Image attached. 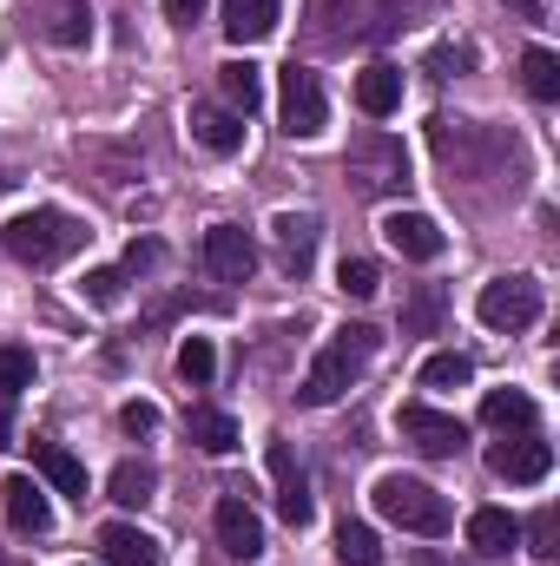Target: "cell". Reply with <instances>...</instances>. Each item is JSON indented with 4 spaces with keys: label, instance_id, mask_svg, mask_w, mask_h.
Instances as JSON below:
<instances>
[{
    "label": "cell",
    "instance_id": "obj_1",
    "mask_svg": "<svg viewBox=\"0 0 560 566\" xmlns=\"http://www.w3.org/2000/svg\"><path fill=\"white\" fill-rule=\"evenodd\" d=\"M376 349H383V336L370 329V323H343L323 349H317V363L303 369V382H297V402L303 409H330L370 363H376Z\"/></svg>",
    "mask_w": 560,
    "mask_h": 566
},
{
    "label": "cell",
    "instance_id": "obj_2",
    "mask_svg": "<svg viewBox=\"0 0 560 566\" xmlns=\"http://www.w3.org/2000/svg\"><path fill=\"white\" fill-rule=\"evenodd\" d=\"M86 238H93V231H86L80 218L53 211V205H40V211H20V218H7V231H0L7 258H20V264H33V271H53V264H66V258H73Z\"/></svg>",
    "mask_w": 560,
    "mask_h": 566
},
{
    "label": "cell",
    "instance_id": "obj_3",
    "mask_svg": "<svg viewBox=\"0 0 560 566\" xmlns=\"http://www.w3.org/2000/svg\"><path fill=\"white\" fill-rule=\"evenodd\" d=\"M370 501H376V514L390 521V527H403V534H422V541H442L448 527H455V514H448V501L416 481V474H383L376 488H370Z\"/></svg>",
    "mask_w": 560,
    "mask_h": 566
},
{
    "label": "cell",
    "instance_id": "obj_4",
    "mask_svg": "<svg viewBox=\"0 0 560 566\" xmlns=\"http://www.w3.org/2000/svg\"><path fill=\"white\" fill-rule=\"evenodd\" d=\"M278 113H283V133L290 139H317L330 126V99H323V80L310 66H283L278 73Z\"/></svg>",
    "mask_w": 560,
    "mask_h": 566
},
{
    "label": "cell",
    "instance_id": "obj_5",
    "mask_svg": "<svg viewBox=\"0 0 560 566\" xmlns=\"http://www.w3.org/2000/svg\"><path fill=\"white\" fill-rule=\"evenodd\" d=\"M475 316L488 323V329H528L535 316H541V283L535 277H495L481 283V296H475Z\"/></svg>",
    "mask_w": 560,
    "mask_h": 566
},
{
    "label": "cell",
    "instance_id": "obj_6",
    "mask_svg": "<svg viewBox=\"0 0 560 566\" xmlns=\"http://www.w3.org/2000/svg\"><path fill=\"white\" fill-rule=\"evenodd\" d=\"M403 441L422 448V454H462L468 422L448 416V409H428V402H403Z\"/></svg>",
    "mask_w": 560,
    "mask_h": 566
},
{
    "label": "cell",
    "instance_id": "obj_7",
    "mask_svg": "<svg viewBox=\"0 0 560 566\" xmlns=\"http://www.w3.org/2000/svg\"><path fill=\"white\" fill-rule=\"evenodd\" d=\"M265 468H271V481H278V514L290 521V527H310L317 501H310V481H303V468H297V454H290V441H283V434H271Z\"/></svg>",
    "mask_w": 560,
    "mask_h": 566
},
{
    "label": "cell",
    "instance_id": "obj_8",
    "mask_svg": "<svg viewBox=\"0 0 560 566\" xmlns=\"http://www.w3.org/2000/svg\"><path fill=\"white\" fill-rule=\"evenodd\" d=\"M205 271L218 283H245L258 271V244H251V231L245 224H211L205 231Z\"/></svg>",
    "mask_w": 560,
    "mask_h": 566
},
{
    "label": "cell",
    "instance_id": "obj_9",
    "mask_svg": "<svg viewBox=\"0 0 560 566\" xmlns=\"http://www.w3.org/2000/svg\"><path fill=\"white\" fill-rule=\"evenodd\" d=\"M488 468H495L501 481H515V488H535V481H548L554 448L535 441V434H515V441H495V448H488Z\"/></svg>",
    "mask_w": 560,
    "mask_h": 566
},
{
    "label": "cell",
    "instance_id": "obj_10",
    "mask_svg": "<svg viewBox=\"0 0 560 566\" xmlns=\"http://www.w3.org/2000/svg\"><path fill=\"white\" fill-rule=\"evenodd\" d=\"M211 534H218V547H225L231 560H258V554H265V521H258L238 494H225V501H218Z\"/></svg>",
    "mask_w": 560,
    "mask_h": 566
},
{
    "label": "cell",
    "instance_id": "obj_11",
    "mask_svg": "<svg viewBox=\"0 0 560 566\" xmlns=\"http://www.w3.org/2000/svg\"><path fill=\"white\" fill-rule=\"evenodd\" d=\"M383 238H390V251H403L409 264L442 258V224H435L428 211H390V218H383Z\"/></svg>",
    "mask_w": 560,
    "mask_h": 566
},
{
    "label": "cell",
    "instance_id": "obj_12",
    "mask_svg": "<svg viewBox=\"0 0 560 566\" xmlns=\"http://www.w3.org/2000/svg\"><path fill=\"white\" fill-rule=\"evenodd\" d=\"M271 231H278V258H283V271H290V277H303V271H310V258H317L323 218H317V211H283Z\"/></svg>",
    "mask_w": 560,
    "mask_h": 566
},
{
    "label": "cell",
    "instance_id": "obj_13",
    "mask_svg": "<svg viewBox=\"0 0 560 566\" xmlns=\"http://www.w3.org/2000/svg\"><path fill=\"white\" fill-rule=\"evenodd\" d=\"M7 521L20 527V534H46L53 527V501H46V488L33 481V474H7Z\"/></svg>",
    "mask_w": 560,
    "mask_h": 566
},
{
    "label": "cell",
    "instance_id": "obj_14",
    "mask_svg": "<svg viewBox=\"0 0 560 566\" xmlns=\"http://www.w3.org/2000/svg\"><path fill=\"white\" fill-rule=\"evenodd\" d=\"M158 541L145 534V527H133V521H106L100 527V560L106 566H158Z\"/></svg>",
    "mask_w": 560,
    "mask_h": 566
},
{
    "label": "cell",
    "instance_id": "obj_15",
    "mask_svg": "<svg viewBox=\"0 0 560 566\" xmlns=\"http://www.w3.org/2000/svg\"><path fill=\"white\" fill-rule=\"evenodd\" d=\"M468 547L488 554V560H501V554L521 547V521H515L508 507H475V514H468Z\"/></svg>",
    "mask_w": 560,
    "mask_h": 566
},
{
    "label": "cell",
    "instance_id": "obj_16",
    "mask_svg": "<svg viewBox=\"0 0 560 566\" xmlns=\"http://www.w3.org/2000/svg\"><path fill=\"white\" fill-rule=\"evenodd\" d=\"M278 20H283V0H231V7H225V33H231V46L271 40Z\"/></svg>",
    "mask_w": 560,
    "mask_h": 566
},
{
    "label": "cell",
    "instance_id": "obj_17",
    "mask_svg": "<svg viewBox=\"0 0 560 566\" xmlns=\"http://www.w3.org/2000/svg\"><path fill=\"white\" fill-rule=\"evenodd\" d=\"M33 468L53 481V494L86 501V468H80V454H73V448H60V441H33Z\"/></svg>",
    "mask_w": 560,
    "mask_h": 566
},
{
    "label": "cell",
    "instance_id": "obj_18",
    "mask_svg": "<svg viewBox=\"0 0 560 566\" xmlns=\"http://www.w3.org/2000/svg\"><path fill=\"white\" fill-rule=\"evenodd\" d=\"M191 139L205 145V151H218V158H231L245 145V119L231 106H191Z\"/></svg>",
    "mask_w": 560,
    "mask_h": 566
},
{
    "label": "cell",
    "instance_id": "obj_19",
    "mask_svg": "<svg viewBox=\"0 0 560 566\" xmlns=\"http://www.w3.org/2000/svg\"><path fill=\"white\" fill-rule=\"evenodd\" d=\"M218 93L231 99L238 119H251V113L265 106V73H258L251 60H225V66H218Z\"/></svg>",
    "mask_w": 560,
    "mask_h": 566
},
{
    "label": "cell",
    "instance_id": "obj_20",
    "mask_svg": "<svg viewBox=\"0 0 560 566\" xmlns=\"http://www.w3.org/2000/svg\"><path fill=\"white\" fill-rule=\"evenodd\" d=\"M356 106H363L370 119H390V113L403 106V73H396V66H370V73H356Z\"/></svg>",
    "mask_w": 560,
    "mask_h": 566
},
{
    "label": "cell",
    "instance_id": "obj_21",
    "mask_svg": "<svg viewBox=\"0 0 560 566\" xmlns=\"http://www.w3.org/2000/svg\"><path fill=\"white\" fill-rule=\"evenodd\" d=\"M481 422L501 428V434H508V428L528 434V428H535V396H528V389H488V396H481Z\"/></svg>",
    "mask_w": 560,
    "mask_h": 566
},
{
    "label": "cell",
    "instance_id": "obj_22",
    "mask_svg": "<svg viewBox=\"0 0 560 566\" xmlns=\"http://www.w3.org/2000/svg\"><path fill=\"white\" fill-rule=\"evenodd\" d=\"M185 434H191L205 454H231V448H238V422H231L225 409H191V416H185Z\"/></svg>",
    "mask_w": 560,
    "mask_h": 566
},
{
    "label": "cell",
    "instance_id": "obj_23",
    "mask_svg": "<svg viewBox=\"0 0 560 566\" xmlns=\"http://www.w3.org/2000/svg\"><path fill=\"white\" fill-rule=\"evenodd\" d=\"M152 488H158V468H152V461H120L113 481H106V494H113L120 507H145Z\"/></svg>",
    "mask_w": 560,
    "mask_h": 566
},
{
    "label": "cell",
    "instance_id": "obj_24",
    "mask_svg": "<svg viewBox=\"0 0 560 566\" xmlns=\"http://www.w3.org/2000/svg\"><path fill=\"white\" fill-rule=\"evenodd\" d=\"M521 80H528L535 99H560V53L554 46H528L521 53Z\"/></svg>",
    "mask_w": 560,
    "mask_h": 566
},
{
    "label": "cell",
    "instance_id": "obj_25",
    "mask_svg": "<svg viewBox=\"0 0 560 566\" xmlns=\"http://www.w3.org/2000/svg\"><path fill=\"white\" fill-rule=\"evenodd\" d=\"M468 382H475V363L462 349H442L422 363V389H468Z\"/></svg>",
    "mask_w": 560,
    "mask_h": 566
},
{
    "label": "cell",
    "instance_id": "obj_26",
    "mask_svg": "<svg viewBox=\"0 0 560 566\" xmlns=\"http://www.w3.org/2000/svg\"><path fill=\"white\" fill-rule=\"evenodd\" d=\"M442 310H448L442 283H416V296H409V310H403V336H428V329L442 323Z\"/></svg>",
    "mask_w": 560,
    "mask_h": 566
},
{
    "label": "cell",
    "instance_id": "obj_27",
    "mask_svg": "<svg viewBox=\"0 0 560 566\" xmlns=\"http://www.w3.org/2000/svg\"><path fill=\"white\" fill-rule=\"evenodd\" d=\"M178 376H185L191 389H205V382L218 376V349H211V336H185V343H178Z\"/></svg>",
    "mask_w": 560,
    "mask_h": 566
},
{
    "label": "cell",
    "instance_id": "obj_28",
    "mask_svg": "<svg viewBox=\"0 0 560 566\" xmlns=\"http://www.w3.org/2000/svg\"><path fill=\"white\" fill-rule=\"evenodd\" d=\"M376 560H383L376 534H370L363 521H343V527H336V566H376Z\"/></svg>",
    "mask_w": 560,
    "mask_h": 566
},
{
    "label": "cell",
    "instance_id": "obj_29",
    "mask_svg": "<svg viewBox=\"0 0 560 566\" xmlns=\"http://www.w3.org/2000/svg\"><path fill=\"white\" fill-rule=\"evenodd\" d=\"M336 290H343V296H376V290H383V271H376L370 258H343V264H336Z\"/></svg>",
    "mask_w": 560,
    "mask_h": 566
},
{
    "label": "cell",
    "instance_id": "obj_30",
    "mask_svg": "<svg viewBox=\"0 0 560 566\" xmlns=\"http://www.w3.org/2000/svg\"><path fill=\"white\" fill-rule=\"evenodd\" d=\"M53 40H60V46H86V40H93V13H86L80 0H66V7L53 13Z\"/></svg>",
    "mask_w": 560,
    "mask_h": 566
},
{
    "label": "cell",
    "instance_id": "obj_31",
    "mask_svg": "<svg viewBox=\"0 0 560 566\" xmlns=\"http://www.w3.org/2000/svg\"><path fill=\"white\" fill-rule=\"evenodd\" d=\"M20 389H33V356L27 349H0V402H13Z\"/></svg>",
    "mask_w": 560,
    "mask_h": 566
},
{
    "label": "cell",
    "instance_id": "obj_32",
    "mask_svg": "<svg viewBox=\"0 0 560 566\" xmlns=\"http://www.w3.org/2000/svg\"><path fill=\"white\" fill-rule=\"evenodd\" d=\"M86 296H93L100 310H106V303H120V296H126V271H120V264H100V271H86Z\"/></svg>",
    "mask_w": 560,
    "mask_h": 566
},
{
    "label": "cell",
    "instance_id": "obj_33",
    "mask_svg": "<svg viewBox=\"0 0 560 566\" xmlns=\"http://www.w3.org/2000/svg\"><path fill=\"white\" fill-rule=\"evenodd\" d=\"M521 534H528V541H535V554H541V560H554L560 547V521H554V507H541V514H535V521H528V527H521Z\"/></svg>",
    "mask_w": 560,
    "mask_h": 566
},
{
    "label": "cell",
    "instance_id": "obj_34",
    "mask_svg": "<svg viewBox=\"0 0 560 566\" xmlns=\"http://www.w3.org/2000/svg\"><path fill=\"white\" fill-rule=\"evenodd\" d=\"M158 258H165V244H158V238H133V244H126V264H120V271H152Z\"/></svg>",
    "mask_w": 560,
    "mask_h": 566
},
{
    "label": "cell",
    "instance_id": "obj_35",
    "mask_svg": "<svg viewBox=\"0 0 560 566\" xmlns=\"http://www.w3.org/2000/svg\"><path fill=\"white\" fill-rule=\"evenodd\" d=\"M120 428H126V434H152V428H158V409H152V402H126V409H120Z\"/></svg>",
    "mask_w": 560,
    "mask_h": 566
},
{
    "label": "cell",
    "instance_id": "obj_36",
    "mask_svg": "<svg viewBox=\"0 0 560 566\" xmlns=\"http://www.w3.org/2000/svg\"><path fill=\"white\" fill-rule=\"evenodd\" d=\"M205 7H211V0H165V20H172V27H191V20H205Z\"/></svg>",
    "mask_w": 560,
    "mask_h": 566
},
{
    "label": "cell",
    "instance_id": "obj_37",
    "mask_svg": "<svg viewBox=\"0 0 560 566\" xmlns=\"http://www.w3.org/2000/svg\"><path fill=\"white\" fill-rule=\"evenodd\" d=\"M501 7H515V13H541V0H501Z\"/></svg>",
    "mask_w": 560,
    "mask_h": 566
},
{
    "label": "cell",
    "instance_id": "obj_38",
    "mask_svg": "<svg viewBox=\"0 0 560 566\" xmlns=\"http://www.w3.org/2000/svg\"><path fill=\"white\" fill-rule=\"evenodd\" d=\"M7 434H13V416H7V402H0V448H7Z\"/></svg>",
    "mask_w": 560,
    "mask_h": 566
}]
</instances>
